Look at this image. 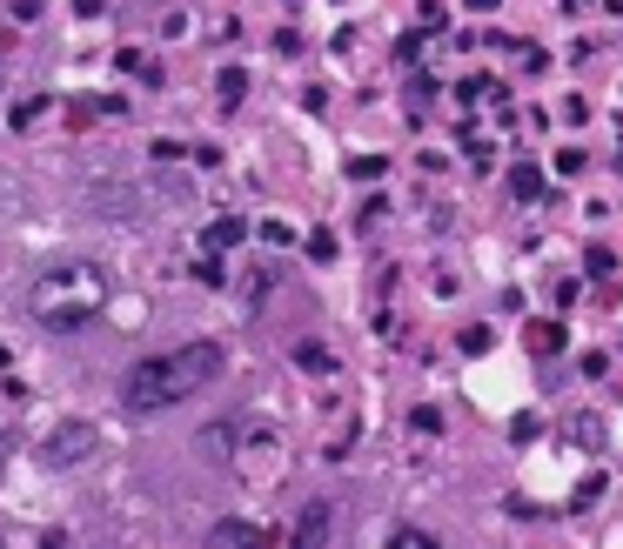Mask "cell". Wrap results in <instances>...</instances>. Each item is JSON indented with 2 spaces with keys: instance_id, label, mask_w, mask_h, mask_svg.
I'll list each match as a JSON object with an SVG mask.
<instances>
[{
  "instance_id": "1",
  "label": "cell",
  "mask_w": 623,
  "mask_h": 549,
  "mask_svg": "<svg viewBox=\"0 0 623 549\" xmlns=\"http://www.w3.org/2000/svg\"><path fill=\"white\" fill-rule=\"evenodd\" d=\"M222 342H181V349L141 355L128 375H121V409L134 416H155V409H175V402L201 396L215 375H222Z\"/></svg>"
},
{
  "instance_id": "2",
  "label": "cell",
  "mask_w": 623,
  "mask_h": 549,
  "mask_svg": "<svg viewBox=\"0 0 623 549\" xmlns=\"http://www.w3.org/2000/svg\"><path fill=\"white\" fill-rule=\"evenodd\" d=\"M114 282H108V268L88 262V255H61V262H47L34 282H27V315L41 322V329L54 335H74V329H88L94 315L108 308Z\"/></svg>"
},
{
  "instance_id": "3",
  "label": "cell",
  "mask_w": 623,
  "mask_h": 549,
  "mask_svg": "<svg viewBox=\"0 0 623 549\" xmlns=\"http://www.w3.org/2000/svg\"><path fill=\"white\" fill-rule=\"evenodd\" d=\"M94 449H101V429L67 416V422H54V429L41 436V469H81Z\"/></svg>"
},
{
  "instance_id": "4",
  "label": "cell",
  "mask_w": 623,
  "mask_h": 549,
  "mask_svg": "<svg viewBox=\"0 0 623 549\" xmlns=\"http://www.w3.org/2000/svg\"><path fill=\"white\" fill-rule=\"evenodd\" d=\"M242 235H248V221L242 215H222V221H208V228H201V248H208V255H228V248H242Z\"/></svg>"
},
{
  "instance_id": "5",
  "label": "cell",
  "mask_w": 623,
  "mask_h": 549,
  "mask_svg": "<svg viewBox=\"0 0 623 549\" xmlns=\"http://www.w3.org/2000/svg\"><path fill=\"white\" fill-rule=\"evenodd\" d=\"M208 543H222V549H248V543H268V529L242 523V516H228V523H215V529H208Z\"/></svg>"
},
{
  "instance_id": "6",
  "label": "cell",
  "mask_w": 623,
  "mask_h": 549,
  "mask_svg": "<svg viewBox=\"0 0 623 549\" xmlns=\"http://www.w3.org/2000/svg\"><path fill=\"white\" fill-rule=\"evenodd\" d=\"M510 195L516 201H536V195H543V175H536L530 161H516V168H510Z\"/></svg>"
},
{
  "instance_id": "7",
  "label": "cell",
  "mask_w": 623,
  "mask_h": 549,
  "mask_svg": "<svg viewBox=\"0 0 623 549\" xmlns=\"http://www.w3.org/2000/svg\"><path fill=\"white\" fill-rule=\"evenodd\" d=\"M329 536V503H315L309 516H302V529H295V543H322Z\"/></svg>"
},
{
  "instance_id": "8",
  "label": "cell",
  "mask_w": 623,
  "mask_h": 549,
  "mask_svg": "<svg viewBox=\"0 0 623 549\" xmlns=\"http://www.w3.org/2000/svg\"><path fill=\"white\" fill-rule=\"evenodd\" d=\"M295 362H302V369H315V375H329V369H335V355L322 349V342H302V349H295Z\"/></svg>"
},
{
  "instance_id": "9",
  "label": "cell",
  "mask_w": 623,
  "mask_h": 549,
  "mask_svg": "<svg viewBox=\"0 0 623 549\" xmlns=\"http://www.w3.org/2000/svg\"><path fill=\"white\" fill-rule=\"evenodd\" d=\"M557 342H563V322H530V349L536 355H550Z\"/></svg>"
},
{
  "instance_id": "10",
  "label": "cell",
  "mask_w": 623,
  "mask_h": 549,
  "mask_svg": "<svg viewBox=\"0 0 623 549\" xmlns=\"http://www.w3.org/2000/svg\"><path fill=\"white\" fill-rule=\"evenodd\" d=\"M429 543H436L429 529H409V523H402V529H389V549H429Z\"/></svg>"
},
{
  "instance_id": "11",
  "label": "cell",
  "mask_w": 623,
  "mask_h": 549,
  "mask_svg": "<svg viewBox=\"0 0 623 549\" xmlns=\"http://www.w3.org/2000/svg\"><path fill=\"white\" fill-rule=\"evenodd\" d=\"M490 349H496L490 329H463V355H490Z\"/></svg>"
},
{
  "instance_id": "12",
  "label": "cell",
  "mask_w": 623,
  "mask_h": 549,
  "mask_svg": "<svg viewBox=\"0 0 623 549\" xmlns=\"http://www.w3.org/2000/svg\"><path fill=\"white\" fill-rule=\"evenodd\" d=\"M242 81H248L242 67H228V74H222V108H235V101H242Z\"/></svg>"
},
{
  "instance_id": "13",
  "label": "cell",
  "mask_w": 623,
  "mask_h": 549,
  "mask_svg": "<svg viewBox=\"0 0 623 549\" xmlns=\"http://www.w3.org/2000/svg\"><path fill=\"white\" fill-rule=\"evenodd\" d=\"M570 436H577V442H590V449H597V442H603V429H597V422H590V416H577V422H570Z\"/></svg>"
},
{
  "instance_id": "14",
  "label": "cell",
  "mask_w": 623,
  "mask_h": 549,
  "mask_svg": "<svg viewBox=\"0 0 623 549\" xmlns=\"http://www.w3.org/2000/svg\"><path fill=\"white\" fill-rule=\"evenodd\" d=\"M597 496H603V476H583V483H577V509H590Z\"/></svg>"
},
{
  "instance_id": "15",
  "label": "cell",
  "mask_w": 623,
  "mask_h": 549,
  "mask_svg": "<svg viewBox=\"0 0 623 549\" xmlns=\"http://www.w3.org/2000/svg\"><path fill=\"white\" fill-rule=\"evenodd\" d=\"M349 175H356V181H376L382 161H376V154H362V161H349Z\"/></svg>"
},
{
  "instance_id": "16",
  "label": "cell",
  "mask_w": 623,
  "mask_h": 549,
  "mask_svg": "<svg viewBox=\"0 0 623 549\" xmlns=\"http://www.w3.org/2000/svg\"><path fill=\"white\" fill-rule=\"evenodd\" d=\"M610 268H617V255H610V248L597 242V248H590V275H610Z\"/></svg>"
},
{
  "instance_id": "17",
  "label": "cell",
  "mask_w": 623,
  "mask_h": 549,
  "mask_svg": "<svg viewBox=\"0 0 623 549\" xmlns=\"http://www.w3.org/2000/svg\"><path fill=\"white\" fill-rule=\"evenodd\" d=\"M469 7H476V14H490V7H503V0H469Z\"/></svg>"
},
{
  "instance_id": "18",
  "label": "cell",
  "mask_w": 623,
  "mask_h": 549,
  "mask_svg": "<svg viewBox=\"0 0 623 549\" xmlns=\"http://www.w3.org/2000/svg\"><path fill=\"white\" fill-rule=\"evenodd\" d=\"M0 54H7V34H0Z\"/></svg>"
}]
</instances>
